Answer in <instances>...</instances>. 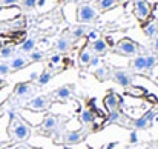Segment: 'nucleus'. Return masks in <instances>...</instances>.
<instances>
[{"label":"nucleus","mask_w":158,"mask_h":149,"mask_svg":"<svg viewBox=\"0 0 158 149\" xmlns=\"http://www.w3.org/2000/svg\"><path fill=\"white\" fill-rule=\"evenodd\" d=\"M66 123H68L66 117L57 115V114H48V115L43 117L42 123L37 126V132L40 135H46V137H52L54 135V143L57 145L61 134L64 132V125Z\"/></svg>","instance_id":"nucleus-1"},{"label":"nucleus","mask_w":158,"mask_h":149,"mask_svg":"<svg viewBox=\"0 0 158 149\" xmlns=\"http://www.w3.org/2000/svg\"><path fill=\"white\" fill-rule=\"evenodd\" d=\"M31 126L22 118L14 114V111H9V125H8V135L14 142H26L31 137Z\"/></svg>","instance_id":"nucleus-2"},{"label":"nucleus","mask_w":158,"mask_h":149,"mask_svg":"<svg viewBox=\"0 0 158 149\" xmlns=\"http://www.w3.org/2000/svg\"><path fill=\"white\" fill-rule=\"evenodd\" d=\"M92 131L88 129L86 126L81 128V129H77V131H64L60 137V140L57 142V145H66V146H74V145H78L81 142H85L88 138V135L91 134Z\"/></svg>","instance_id":"nucleus-3"},{"label":"nucleus","mask_w":158,"mask_h":149,"mask_svg":"<svg viewBox=\"0 0 158 149\" xmlns=\"http://www.w3.org/2000/svg\"><path fill=\"white\" fill-rule=\"evenodd\" d=\"M155 65H157L155 55H135V58L129 62V68L134 72H141V74L144 72L149 74Z\"/></svg>","instance_id":"nucleus-4"},{"label":"nucleus","mask_w":158,"mask_h":149,"mask_svg":"<svg viewBox=\"0 0 158 149\" xmlns=\"http://www.w3.org/2000/svg\"><path fill=\"white\" fill-rule=\"evenodd\" d=\"M140 49H141V46H140L135 40L127 39V37L121 39V40L117 42V45L114 46V52H115V54L124 55V57H135V55L140 54Z\"/></svg>","instance_id":"nucleus-5"},{"label":"nucleus","mask_w":158,"mask_h":149,"mask_svg":"<svg viewBox=\"0 0 158 149\" xmlns=\"http://www.w3.org/2000/svg\"><path fill=\"white\" fill-rule=\"evenodd\" d=\"M54 99L51 94H42V96H37L34 99H31L26 104H25V109H29V111H34V112H42V111H46L52 106Z\"/></svg>","instance_id":"nucleus-6"},{"label":"nucleus","mask_w":158,"mask_h":149,"mask_svg":"<svg viewBox=\"0 0 158 149\" xmlns=\"http://www.w3.org/2000/svg\"><path fill=\"white\" fill-rule=\"evenodd\" d=\"M98 17V11H95V8L89 3H81L78 5L77 8V20L81 23V25H86V23H92L95 22Z\"/></svg>","instance_id":"nucleus-7"},{"label":"nucleus","mask_w":158,"mask_h":149,"mask_svg":"<svg viewBox=\"0 0 158 149\" xmlns=\"http://www.w3.org/2000/svg\"><path fill=\"white\" fill-rule=\"evenodd\" d=\"M112 80L115 83H118L123 88H127L134 83V75L126 71V69H120V68H114L112 69Z\"/></svg>","instance_id":"nucleus-8"},{"label":"nucleus","mask_w":158,"mask_h":149,"mask_svg":"<svg viewBox=\"0 0 158 149\" xmlns=\"http://www.w3.org/2000/svg\"><path fill=\"white\" fill-rule=\"evenodd\" d=\"M152 12V6L148 0H135L134 3V14L140 22H144L151 17Z\"/></svg>","instance_id":"nucleus-9"},{"label":"nucleus","mask_w":158,"mask_h":149,"mask_svg":"<svg viewBox=\"0 0 158 149\" xmlns=\"http://www.w3.org/2000/svg\"><path fill=\"white\" fill-rule=\"evenodd\" d=\"M154 118H155V111L151 109V111L144 112L140 118L132 120V128L134 129H149L154 125Z\"/></svg>","instance_id":"nucleus-10"},{"label":"nucleus","mask_w":158,"mask_h":149,"mask_svg":"<svg viewBox=\"0 0 158 149\" xmlns=\"http://www.w3.org/2000/svg\"><path fill=\"white\" fill-rule=\"evenodd\" d=\"M35 91H37V88L31 82H20L14 88V96L17 99H28V97L34 96Z\"/></svg>","instance_id":"nucleus-11"},{"label":"nucleus","mask_w":158,"mask_h":149,"mask_svg":"<svg viewBox=\"0 0 158 149\" xmlns=\"http://www.w3.org/2000/svg\"><path fill=\"white\" fill-rule=\"evenodd\" d=\"M120 103H123L121 99L114 92V89H109L106 97L103 99V104H105V109L107 112H112V111H117L120 109Z\"/></svg>","instance_id":"nucleus-12"},{"label":"nucleus","mask_w":158,"mask_h":149,"mask_svg":"<svg viewBox=\"0 0 158 149\" xmlns=\"http://www.w3.org/2000/svg\"><path fill=\"white\" fill-rule=\"evenodd\" d=\"M72 42H74V39L71 37V34H69V32H64V34H63L61 37H58V40L55 42V49L58 51L60 54H64V52H68V51L71 49Z\"/></svg>","instance_id":"nucleus-13"},{"label":"nucleus","mask_w":158,"mask_h":149,"mask_svg":"<svg viewBox=\"0 0 158 149\" xmlns=\"http://www.w3.org/2000/svg\"><path fill=\"white\" fill-rule=\"evenodd\" d=\"M72 89H74V86L64 85V86H60V88H57L54 92H51V96H52V99H55V100L66 101V100H69L71 97H72Z\"/></svg>","instance_id":"nucleus-14"},{"label":"nucleus","mask_w":158,"mask_h":149,"mask_svg":"<svg viewBox=\"0 0 158 149\" xmlns=\"http://www.w3.org/2000/svg\"><path fill=\"white\" fill-rule=\"evenodd\" d=\"M29 58L28 57H25V55H14L11 60H9V68H11V71H19V69H22V68H26L28 65H29Z\"/></svg>","instance_id":"nucleus-15"},{"label":"nucleus","mask_w":158,"mask_h":149,"mask_svg":"<svg viewBox=\"0 0 158 149\" xmlns=\"http://www.w3.org/2000/svg\"><path fill=\"white\" fill-rule=\"evenodd\" d=\"M143 34L149 39H155L158 36V20H152V22H146L143 23Z\"/></svg>","instance_id":"nucleus-16"},{"label":"nucleus","mask_w":158,"mask_h":149,"mask_svg":"<svg viewBox=\"0 0 158 149\" xmlns=\"http://www.w3.org/2000/svg\"><path fill=\"white\" fill-rule=\"evenodd\" d=\"M91 51L94 52V54H97V55H103L105 52H107V48H109V45L106 43L105 39H97V40H94V42H91Z\"/></svg>","instance_id":"nucleus-17"},{"label":"nucleus","mask_w":158,"mask_h":149,"mask_svg":"<svg viewBox=\"0 0 158 149\" xmlns=\"http://www.w3.org/2000/svg\"><path fill=\"white\" fill-rule=\"evenodd\" d=\"M92 57H94V52L86 45L83 49L80 51V54H78V63H80V66H89Z\"/></svg>","instance_id":"nucleus-18"},{"label":"nucleus","mask_w":158,"mask_h":149,"mask_svg":"<svg viewBox=\"0 0 158 149\" xmlns=\"http://www.w3.org/2000/svg\"><path fill=\"white\" fill-rule=\"evenodd\" d=\"M78 120H80V123H81L83 126L94 125V121H95V114H94L91 109H83L81 114H80V117H78Z\"/></svg>","instance_id":"nucleus-19"},{"label":"nucleus","mask_w":158,"mask_h":149,"mask_svg":"<svg viewBox=\"0 0 158 149\" xmlns=\"http://www.w3.org/2000/svg\"><path fill=\"white\" fill-rule=\"evenodd\" d=\"M52 75H54L52 69H51V68H45V69L40 72L39 79H37V83H39V86H45V85H48V83L51 82Z\"/></svg>","instance_id":"nucleus-20"},{"label":"nucleus","mask_w":158,"mask_h":149,"mask_svg":"<svg viewBox=\"0 0 158 149\" xmlns=\"http://www.w3.org/2000/svg\"><path fill=\"white\" fill-rule=\"evenodd\" d=\"M89 31H91V29H89L86 25H78V26H75V28L71 29V37H72L74 40H77V39L86 37V34H88Z\"/></svg>","instance_id":"nucleus-21"},{"label":"nucleus","mask_w":158,"mask_h":149,"mask_svg":"<svg viewBox=\"0 0 158 149\" xmlns=\"http://www.w3.org/2000/svg\"><path fill=\"white\" fill-rule=\"evenodd\" d=\"M15 55V48L12 45H5V46H0V58L3 60H9Z\"/></svg>","instance_id":"nucleus-22"},{"label":"nucleus","mask_w":158,"mask_h":149,"mask_svg":"<svg viewBox=\"0 0 158 149\" xmlns=\"http://www.w3.org/2000/svg\"><path fill=\"white\" fill-rule=\"evenodd\" d=\"M35 39H26L23 43H22V46H20V52H25V54H31L32 51L35 49Z\"/></svg>","instance_id":"nucleus-23"},{"label":"nucleus","mask_w":158,"mask_h":149,"mask_svg":"<svg viewBox=\"0 0 158 149\" xmlns=\"http://www.w3.org/2000/svg\"><path fill=\"white\" fill-rule=\"evenodd\" d=\"M117 3H118V0H98V9L102 12H106V11L112 9Z\"/></svg>","instance_id":"nucleus-24"},{"label":"nucleus","mask_w":158,"mask_h":149,"mask_svg":"<svg viewBox=\"0 0 158 149\" xmlns=\"http://www.w3.org/2000/svg\"><path fill=\"white\" fill-rule=\"evenodd\" d=\"M121 118H124V115H123V112H121L120 109H117V111L109 112V115H107V123H120Z\"/></svg>","instance_id":"nucleus-25"},{"label":"nucleus","mask_w":158,"mask_h":149,"mask_svg":"<svg viewBox=\"0 0 158 149\" xmlns=\"http://www.w3.org/2000/svg\"><path fill=\"white\" fill-rule=\"evenodd\" d=\"M43 57H45V52H43V51L34 49L31 54H29V60H31V62H42Z\"/></svg>","instance_id":"nucleus-26"},{"label":"nucleus","mask_w":158,"mask_h":149,"mask_svg":"<svg viewBox=\"0 0 158 149\" xmlns=\"http://www.w3.org/2000/svg\"><path fill=\"white\" fill-rule=\"evenodd\" d=\"M22 8L26 11H32L37 8V0H22Z\"/></svg>","instance_id":"nucleus-27"},{"label":"nucleus","mask_w":158,"mask_h":149,"mask_svg":"<svg viewBox=\"0 0 158 149\" xmlns=\"http://www.w3.org/2000/svg\"><path fill=\"white\" fill-rule=\"evenodd\" d=\"M94 74H95V77H97L100 82H103V80H106V79H107V69H106V68H103V66H102V68H97Z\"/></svg>","instance_id":"nucleus-28"},{"label":"nucleus","mask_w":158,"mask_h":149,"mask_svg":"<svg viewBox=\"0 0 158 149\" xmlns=\"http://www.w3.org/2000/svg\"><path fill=\"white\" fill-rule=\"evenodd\" d=\"M9 72H12L11 68H9V65L5 63V62H0V75H6Z\"/></svg>","instance_id":"nucleus-29"},{"label":"nucleus","mask_w":158,"mask_h":149,"mask_svg":"<svg viewBox=\"0 0 158 149\" xmlns=\"http://www.w3.org/2000/svg\"><path fill=\"white\" fill-rule=\"evenodd\" d=\"M86 39H88L89 42H94V40H97V39H98V31H95V29H91V31L86 34Z\"/></svg>","instance_id":"nucleus-30"},{"label":"nucleus","mask_w":158,"mask_h":149,"mask_svg":"<svg viewBox=\"0 0 158 149\" xmlns=\"http://www.w3.org/2000/svg\"><path fill=\"white\" fill-rule=\"evenodd\" d=\"M60 62H61V55L60 54H54L52 57H51V60H49V63H52V65H57Z\"/></svg>","instance_id":"nucleus-31"},{"label":"nucleus","mask_w":158,"mask_h":149,"mask_svg":"<svg viewBox=\"0 0 158 149\" xmlns=\"http://www.w3.org/2000/svg\"><path fill=\"white\" fill-rule=\"evenodd\" d=\"M98 65H100V57L94 55V57L91 58V63H89V66H98Z\"/></svg>","instance_id":"nucleus-32"},{"label":"nucleus","mask_w":158,"mask_h":149,"mask_svg":"<svg viewBox=\"0 0 158 149\" xmlns=\"http://www.w3.org/2000/svg\"><path fill=\"white\" fill-rule=\"evenodd\" d=\"M20 0H2V5L5 6H12V5H17Z\"/></svg>","instance_id":"nucleus-33"},{"label":"nucleus","mask_w":158,"mask_h":149,"mask_svg":"<svg viewBox=\"0 0 158 149\" xmlns=\"http://www.w3.org/2000/svg\"><path fill=\"white\" fill-rule=\"evenodd\" d=\"M39 75H40L39 72H31V75H29V80H31V82H34V80H37V79H39Z\"/></svg>","instance_id":"nucleus-34"},{"label":"nucleus","mask_w":158,"mask_h":149,"mask_svg":"<svg viewBox=\"0 0 158 149\" xmlns=\"http://www.w3.org/2000/svg\"><path fill=\"white\" fill-rule=\"evenodd\" d=\"M152 49L155 51V52H158V36L155 37V40H154V43H152Z\"/></svg>","instance_id":"nucleus-35"},{"label":"nucleus","mask_w":158,"mask_h":149,"mask_svg":"<svg viewBox=\"0 0 158 149\" xmlns=\"http://www.w3.org/2000/svg\"><path fill=\"white\" fill-rule=\"evenodd\" d=\"M131 142H132V143H135V142H137V132H135V131H134V132H131Z\"/></svg>","instance_id":"nucleus-36"},{"label":"nucleus","mask_w":158,"mask_h":149,"mask_svg":"<svg viewBox=\"0 0 158 149\" xmlns=\"http://www.w3.org/2000/svg\"><path fill=\"white\" fill-rule=\"evenodd\" d=\"M17 149H42V148H31V146H26V145H22V146H19Z\"/></svg>","instance_id":"nucleus-37"},{"label":"nucleus","mask_w":158,"mask_h":149,"mask_svg":"<svg viewBox=\"0 0 158 149\" xmlns=\"http://www.w3.org/2000/svg\"><path fill=\"white\" fill-rule=\"evenodd\" d=\"M45 2H46V0H37V6H39V8H42V6L45 5Z\"/></svg>","instance_id":"nucleus-38"},{"label":"nucleus","mask_w":158,"mask_h":149,"mask_svg":"<svg viewBox=\"0 0 158 149\" xmlns=\"http://www.w3.org/2000/svg\"><path fill=\"white\" fill-rule=\"evenodd\" d=\"M3 29H5V23H3V22H0V34L3 32Z\"/></svg>","instance_id":"nucleus-39"},{"label":"nucleus","mask_w":158,"mask_h":149,"mask_svg":"<svg viewBox=\"0 0 158 149\" xmlns=\"http://www.w3.org/2000/svg\"><path fill=\"white\" fill-rule=\"evenodd\" d=\"M66 2H69V3H81V0H66Z\"/></svg>","instance_id":"nucleus-40"},{"label":"nucleus","mask_w":158,"mask_h":149,"mask_svg":"<svg viewBox=\"0 0 158 149\" xmlns=\"http://www.w3.org/2000/svg\"><path fill=\"white\" fill-rule=\"evenodd\" d=\"M5 83H6V82H5L3 79H0V86H5Z\"/></svg>","instance_id":"nucleus-41"},{"label":"nucleus","mask_w":158,"mask_h":149,"mask_svg":"<svg viewBox=\"0 0 158 149\" xmlns=\"http://www.w3.org/2000/svg\"><path fill=\"white\" fill-rule=\"evenodd\" d=\"M63 149H72V146H66V145H64V146H63Z\"/></svg>","instance_id":"nucleus-42"}]
</instances>
